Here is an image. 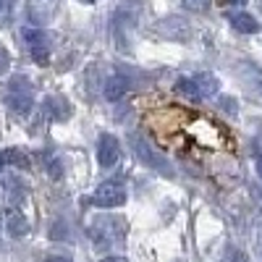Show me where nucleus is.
<instances>
[{
  "label": "nucleus",
  "instance_id": "nucleus-1",
  "mask_svg": "<svg viewBox=\"0 0 262 262\" xmlns=\"http://www.w3.org/2000/svg\"><path fill=\"white\" fill-rule=\"evenodd\" d=\"M6 102L16 116H29L34 105V90L27 76H13L6 86Z\"/></svg>",
  "mask_w": 262,
  "mask_h": 262
},
{
  "label": "nucleus",
  "instance_id": "nucleus-2",
  "mask_svg": "<svg viewBox=\"0 0 262 262\" xmlns=\"http://www.w3.org/2000/svg\"><path fill=\"white\" fill-rule=\"evenodd\" d=\"M21 34H24V42L29 45L32 58H34L39 66H48V60H50V34L42 32V29H32V27L24 29Z\"/></svg>",
  "mask_w": 262,
  "mask_h": 262
},
{
  "label": "nucleus",
  "instance_id": "nucleus-3",
  "mask_svg": "<svg viewBox=\"0 0 262 262\" xmlns=\"http://www.w3.org/2000/svg\"><path fill=\"white\" fill-rule=\"evenodd\" d=\"M121 221H116V217H97L95 226H92V238H95V247L105 249L111 247L113 238H118V233L123 236V226H118Z\"/></svg>",
  "mask_w": 262,
  "mask_h": 262
},
{
  "label": "nucleus",
  "instance_id": "nucleus-4",
  "mask_svg": "<svg viewBox=\"0 0 262 262\" xmlns=\"http://www.w3.org/2000/svg\"><path fill=\"white\" fill-rule=\"evenodd\" d=\"M92 202L97 207H121L126 202V189L121 184H116V181H105V184H100L95 189Z\"/></svg>",
  "mask_w": 262,
  "mask_h": 262
},
{
  "label": "nucleus",
  "instance_id": "nucleus-5",
  "mask_svg": "<svg viewBox=\"0 0 262 262\" xmlns=\"http://www.w3.org/2000/svg\"><path fill=\"white\" fill-rule=\"evenodd\" d=\"M97 160H100L102 168H111V165H116L121 160V144H118L116 137L102 134V139L97 144Z\"/></svg>",
  "mask_w": 262,
  "mask_h": 262
},
{
  "label": "nucleus",
  "instance_id": "nucleus-6",
  "mask_svg": "<svg viewBox=\"0 0 262 262\" xmlns=\"http://www.w3.org/2000/svg\"><path fill=\"white\" fill-rule=\"evenodd\" d=\"M6 231H8V236H13V238L27 236V233H29L27 217L21 215L18 210H8V212H6Z\"/></svg>",
  "mask_w": 262,
  "mask_h": 262
},
{
  "label": "nucleus",
  "instance_id": "nucleus-7",
  "mask_svg": "<svg viewBox=\"0 0 262 262\" xmlns=\"http://www.w3.org/2000/svg\"><path fill=\"white\" fill-rule=\"evenodd\" d=\"M194 84H196V90H200V97H215L217 92H221V81H217L212 74H196Z\"/></svg>",
  "mask_w": 262,
  "mask_h": 262
},
{
  "label": "nucleus",
  "instance_id": "nucleus-8",
  "mask_svg": "<svg viewBox=\"0 0 262 262\" xmlns=\"http://www.w3.org/2000/svg\"><path fill=\"white\" fill-rule=\"evenodd\" d=\"M231 27L236 32H242V34H254L259 29L257 18L252 13H231Z\"/></svg>",
  "mask_w": 262,
  "mask_h": 262
},
{
  "label": "nucleus",
  "instance_id": "nucleus-9",
  "mask_svg": "<svg viewBox=\"0 0 262 262\" xmlns=\"http://www.w3.org/2000/svg\"><path fill=\"white\" fill-rule=\"evenodd\" d=\"M126 90H128L126 76H111V79H107V84H105V97L111 100V102H118L126 95Z\"/></svg>",
  "mask_w": 262,
  "mask_h": 262
},
{
  "label": "nucleus",
  "instance_id": "nucleus-10",
  "mask_svg": "<svg viewBox=\"0 0 262 262\" xmlns=\"http://www.w3.org/2000/svg\"><path fill=\"white\" fill-rule=\"evenodd\" d=\"M0 163L3 165H16V168H29V155L24 149H6V152H0Z\"/></svg>",
  "mask_w": 262,
  "mask_h": 262
},
{
  "label": "nucleus",
  "instance_id": "nucleus-11",
  "mask_svg": "<svg viewBox=\"0 0 262 262\" xmlns=\"http://www.w3.org/2000/svg\"><path fill=\"white\" fill-rule=\"evenodd\" d=\"M134 152H137V155H142V158H144V163H147V165L158 168V170L163 168V170L168 173V168L163 165V160H158V155H152V152H149V147H147V144H144L142 139H134Z\"/></svg>",
  "mask_w": 262,
  "mask_h": 262
},
{
  "label": "nucleus",
  "instance_id": "nucleus-12",
  "mask_svg": "<svg viewBox=\"0 0 262 262\" xmlns=\"http://www.w3.org/2000/svg\"><path fill=\"white\" fill-rule=\"evenodd\" d=\"M173 90H176V95H181V97H186V100H200V90H196L194 79H179Z\"/></svg>",
  "mask_w": 262,
  "mask_h": 262
},
{
  "label": "nucleus",
  "instance_id": "nucleus-13",
  "mask_svg": "<svg viewBox=\"0 0 262 262\" xmlns=\"http://www.w3.org/2000/svg\"><path fill=\"white\" fill-rule=\"evenodd\" d=\"M45 111H50L58 121H66V118H69V105H66L60 97H50V100L45 102Z\"/></svg>",
  "mask_w": 262,
  "mask_h": 262
},
{
  "label": "nucleus",
  "instance_id": "nucleus-14",
  "mask_svg": "<svg viewBox=\"0 0 262 262\" xmlns=\"http://www.w3.org/2000/svg\"><path fill=\"white\" fill-rule=\"evenodd\" d=\"M3 191L11 196L13 202H21V200H24V194H27V189L18 184V179H6L3 181Z\"/></svg>",
  "mask_w": 262,
  "mask_h": 262
},
{
  "label": "nucleus",
  "instance_id": "nucleus-15",
  "mask_svg": "<svg viewBox=\"0 0 262 262\" xmlns=\"http://www.w3.org/2000/svg\"><path fill=\"white\" fill-rule=\"evenodd\" d=\"M184 6H186L189 11H205V8L210 6V0H184Z\"/></svg>",
  "mask_w": 262,
  "mask_h": 262
},
{
  "label": "nucleus",
  "instance_id": "nucleus-16",
  "mask_svg": "<svg viewBox=\"0 0 262 262\" xmlns=\"http://www.w3.org/2000/svg\"><path fill=\"white\" fill-rule=\"evenodd\" d=\"M11 8H13V0H0V21H8Z\"/></svg>",
  "mask_w": 262,
  "mask_h": 262
},
{
  "label": "nucleus",
  "instance_id": "nucleus-17",
  "mask_svg": "<svg viewBox=\"0 0 262 262\" xmlns=\"http://www.w3.org/2000/svg\"><path fill=\"white\" fill-rule=\"evenodd\" d=\"M8 69H11V55H8L3 48H0V76H3Z\"/></svg>",
  "mask_w": 262,
  "mask_h": 262
},
{
  "label": "nucleus",
  "instance_id": "nucleus-18",
  "mask_svg": "<svg viewBox=\"0 0 262 262\" xmlns=\"http://www.w3.org/2000/svg\"><path fill=\"white\" fill-rule=\"evenodd\" d=\"M45 262H71L69 257H60V254H53V257H48Z\"/></svg>",
  "mask_w": 262,
  "mask_h": 262
},
{
  "label": "nucleus",
  "instance_id": "nucleus-19",
  "mask_svg": "<svg viewBox=\"0 0 262 262\" xmlns=\"http://www.w3.org/2000/svg\"><path fill=\"white\" fill-rule=\"evenodd\" d=\"M100 262H128L126 257H105V259H100Z\"/></svg>",
  "mask_w": 262,
  "mask_h": 262
},
{
  "label": "nucleus",
  "instance_id": "nucleus-20",
  "mask_svg": "<svg viewBox=\"0 0 262 262\" xmlns=\"http://www.w3.org/2000/svg\"><path fill=\"white\" fill-rule=\"evenodd\" d=\"M231 6H247V0H228Z\"/></svg>",
  "mask_w": 262,
  "mask_h": 262
},
{
  "label": "nucleus",
  "instance_id": "nucleus-21",
  "mask_svg": "<svg viewBox=\"0 0 262 262\" xmlns=\"http://www.w3.org/2000/svg\"><path fill=\"white\" fill-rule=\"evenodd\" d=\"M257 173H259V176H262V155L257 158Z\"/></svg>",
  "mask_w": 262,
  "mask_h": 262
},
{
  "label": "nucleus",
  "instance_id": "nucleus-22",
  "mask_svg": "<svg viewBox=\"0 0 262 262\" xmlns=\"http://www.w3.org/2000/svg\"><path fill=\"white\" fill-rule=\"evenodd\" d=\"M79 3H97V0H79Z\"/></svg>",
  "mask_w": 262,
  "mask_h": 262
}]
</instances>
